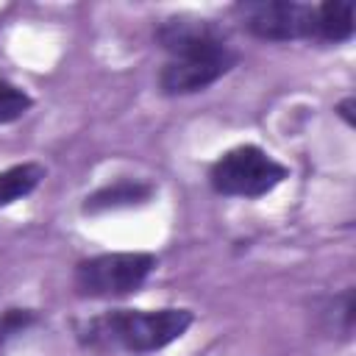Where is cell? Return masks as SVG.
Instances as JSON below:
<instances>
[{
	"label": "cell",
	"mask_w": 356,
	"mask_h": 356,
	"mask_svg": "<svg viewBox=\"0 0 356 356\" xmlns=\"http://www.w3.org/2000/svg\"><path fill=\"white\" fill-rule=\"evenodd\" d=\"M31 103H33V100H31L19 86H14V83H8V81H0V125L19 120V117L31 108Z\"/></svg>",
	"instance_id": "obj_10"
},
{
	"label": "cell",
	"mask_w": 356,
	"mask_h": 356,
	"mask_svg": "<svg viewBox=\"0 0 356 356\" xmlns=\"http://www.w3.org/2000/svg\"><path fill=\"white\" fill-rule=\"evenodd\" d=\"M192 325V312L189 309H159V312H131L120 309L106 314L103 320L95 323L97 334L106 339H114L131 353H150L159 350Z\"/></svg>",
	"instance_id": "obj_1"
},
{
	"label": "cell",
	"mask_w": 356,
	"mask_h": 356,
	"mask_svg": "<svg viewBox=\"0 0 356 356\" xmlns=\"http://www.w3.org/2000/svg\"><path fill=\"white\" fill-rule=\"evenodd\" d=\"M245 28L270 42L317 36V8L292 0H256L236 6Z\"/></svg>",
	"instance_id": "obj_4"
},
{
	"label": "cell",
	"mask_w": 356,
	"mask_h": 356,
	"mask_svg": "<svg viewBox=\"0 0 356 356\" xmlns=\"http://www.w3.org/2000/svg\"><path fill=\"white\" fill-rule=\"evenodd\" d=\"M33 323V314L31 312H19V309H11V312H6L3 317H0V342L3 339H8L11 334H19L25 325H31Z\"/></svg>",
	"instance_id": "obj_11"
},
{
	"label": "cell",
	"mask_w": 356,
	"mask_h": 356,
	"mask_svg": "<svg viewBox=\"0 0 356 356\" xmlns=\"http://www.w3.org/2000/svg\"><path fill=\"white\" fill-rule=\"evenodd\" d=\"M211 186L220 195L234 197H261L286 178V167L256 145H242L228 150L211 167Z\"/></svg>",
	"instance_id": "obj_2"
},
{
	"label": "cell",
	"mask_w": 356,
	"mask_h": 356,
	"mask_svg": "<svg viewBox=\"0 0 356 356\" xmlns=\"http://www.w3.org/2000/svg\"><path fill=\"white\" fill-rule=\"evenodd\" d=\"M153 270L156 259L150 253H103L78 264L75 284L89 298H120L136 292Z\"/></svg>",
	"instance_id": "obj_3"
},
{
	"label": "cell",
	"mask_w": 356,
	"mask_h": 356,
	"mask_svg": "<svg viewBox=\"0 0 356 356\" xmlns=\"http://www.w3.org/2000/svg\"><path fill=\"white\" fill-rule=\"evenodd\" d=\"M42 178H44V167L33 164V161H25V164L3 170L0 172V206H8L14 200L31 195L39 186Z\"/></svg>",
	"instance_id": "obj_9"
},
{
	"label": "cell",
	"mask_w": 356,
	"mask_h": 356,
	"mask_svg": "<svg viewBox=\"0 0 356 356\" xmlns=\"http://www.w3.org/2000/svg\"><path fill=\"white\" fill-rule=\"evenodd\" d=\"M153 195V186L139 184V181H117L111 186H103L100 192L89 195L83 203V211L97 214V211H108V209H128L136 203H145Z\"/></svg>",
	"instance_id": "obj_7"
},
{
	"label": "cell",
	"mask_w": 356,
	"mask_h": 356,
	"mask_svg": "<svg viewBox=\"0 0 356 356\" xmlns=\"http://www.w3.org/2000/svg\"><path fill=\"white\" fill-rule=\"evenodd\" d=\"M236 61H239V56L228 44L217 47V50H206V53L178 56L164 64V70L159 75V86L164 95H192V92L211 86L214 81H220L225 72H231L236 67Z\"/></svg>",
	"instance_id": "obj_5"
},
{
	"label": "cell",
	"mask_w": 356,
	"mask_h": 356,
	"mask_svg": "<svg viewBox=\"0 0 356 356\" xmlns=\"http://www.w3.org/2000/svg\"><path fill=\"white\" fill-rule=\"evenodd\" d=\"M353 106H356V103H353V97H348V100H342V103H339V114L348 120V125H353V122H356V120H353Z\"/></svg>",
	"instance_id": "obj_12"
},
{
	"label": "cell",
	"mask_w": 356,
	"mask_h": 356,
	"mask_svg": "<svg viewBox=\"0 0 356 356\" xmlns=\"http://www.w3.org/2000/svg\"><path fill=\"white\" fill-rule=\"evenodd\" d=\"M353 11L350 0H328L317 6V36L325 42H345L353 36Z\"/></svg>",
	"instance_id": "obj_8"
},
{
	"label": "cell",
	"mask_w": 356,
	"mask_h": 356,
	"mask_svg": "<svg viewBox=\"0 0 356 356\" xmlns=\"http://www.w3.org/2000/svg\"><path fill=\"white\" fill-rule=\"evenodd\" d=\"M156 39L164 50L172 53V58L225 47V33L214 22L197 19V17H170V19H164L156 28Z\"/></svg>",
	"instance_id": "obj_6"
}]
</instances>
